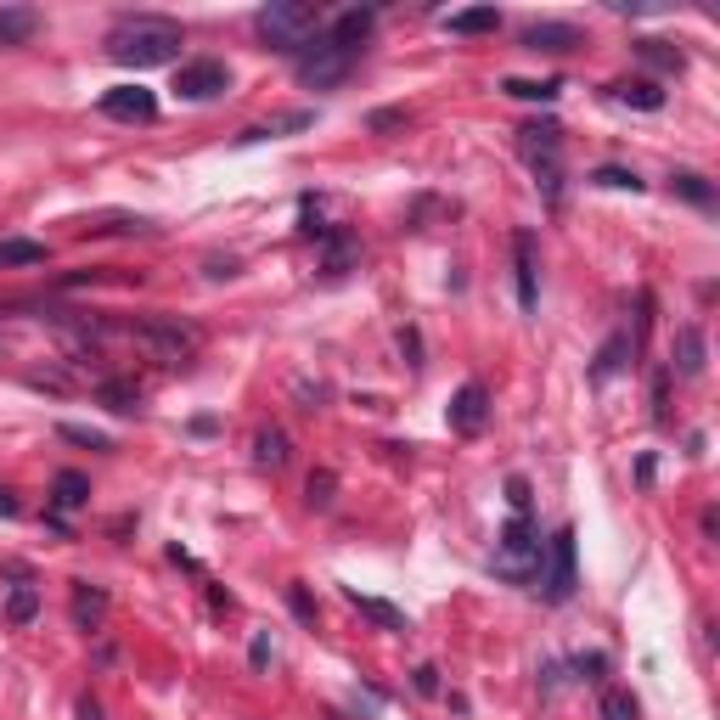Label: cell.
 <instances>
[{
	"instance_id": "17",
	"label": "cell",
	"mask_w": 720,
	"mask_h": 720,
	"mask_svg": "<svg viewBox=\"0 0 720 720\" xmlns=\"http://www.w3.org/2000/svg\"><path fill=\"white\" fill-rule=\"evenodd\" d=\"M445 28H451V34H496V28H501V12H496V7H462V12L445 18Z\"/></svg>"
},
{
	"instance_id": "24",
	"label": "cell",
	"mask_w": 720,
	"mask_h": 720,
	"mask_svg": "<svg viewBox=\"0 0 720 720\" xmlns=\"http://www.w3.org/2000/svg\"><path fill=\"white\" fill-rule=\"evenodd\" d=\"M501 91L518 96V102H557V79H501Z\"/></svg>"
},
{
	"instance_id": "22",
	"label": "cell",
	"mask_w": 720,
	"mask_h": 720,
	"mask_svg": "<svg viewBox=\"0 0 720 720\" xmlns=\"http://www.w3.org/2000/svg\"><path fill=\"white\" fill-rule=\"evenodd\" d=\"M349 603L367 614L372 625H383V630H411V619L399 614V608H388V603H378V596H360V591H349Z\"/></svg>"
},
{
	"instance_id": "18",
	"label": "cell",
	"mask_w": 720,
	"mask_h": 720,
	"mask_svg": "<svg viewBox=\"0 0 720 720\" xmlns=\"http://www.w3.org/2000/svg\"><path fill=\"white\" fill-rule=\"evenodd\" d=\"M675 372H682V378H698V372H704V333H698V327L675 333Z\"/></svg>"
},
{
	"instance_id": "13",
	"label": "cell",
	"mask_w": 720,
	"mask_h": 720,
	"mask_svg": "<svg viewBox=\"0 0 720 720\" xmlns=\"http://www.w3.org/2000/svg\"><path fill=\"white\" fill-rule=\"evenodd\" d=\"M580 46V28L569 23H535L524 28V51H574Z\"/></svg>"
},
{
	"instance_id": "25",
	"label": "cell",
	"mask_w": 720,
	"mask_h": 720,
	"mask_svg": "<svg viewBox=\"0 0 720 720\" xmlns=\"http://www.w3.org/2000/svg\"><path fill=\"white\" fill-rule=\"evenodd\" d=\"M34 614H39V591H34V580H18L12 596H7V619H12V625H28Z\"/></svg>"
},
{
	"instance_id": "6",
	"label": "cell",
	"mask_w": 720,
	"mask_h": 720,
	"mask_svg": "<svg viewBox=\"0 0 720 720\" xmlns=\"http://www.w3.org/2000/svg\"><path fill=\"white\" fill-rule=\"evenodd\" d=\"M136 344H147L158 360H191L197 349H204V327L181 322V315H147V322L130 327Z\"/></svg>"
},
{
	"instance_id": "38",
	"label": "cell",
	"mask_w": 720,
	"mask_h": 720,
	"mask_svg": "<svg viewBox=\"0 0 720 720\" xmlns=\"http://www.w3.org/2000/svg\"><path fill=\"white\" fill-rule=\"evenodd\" d=\"M417 693H439V670H433V664L417 670Z\"/></svg>"
},
{
	"instance_id": "23",
	"label": "cell",
	"mask_w": 720,
	"mask_h": 720,
	"mask_svg": "<svg viewBox=\"0 0 720 720\" xmlns=\"http://www.w3.org/2000/svg\"><path fill=\"white\" fill-rule=\"evenodd\" d=\"M254 462L270 467V473H276V467H288V433H282V428H265V433L254 439Z\"/></svg>"
},
{
	"instance_id": "32",
	"label": "cell",
	"mask_w": 720,
	"mask_h": 720,
	"mask_svg": "<svg viewBox=\"0 0 720 720\" xmlns=\"http://www.w3.org/2000/svg\"><path fill=\"white\" fill-rule=\"evenodd\" d=\"M596 186H614V191H642V181H636V170H619V164H603V170H591Z\"/></svg>"
},
{
	"instance_id": "34",
	"label": "cell",
	"mask_w": 720,
	"mask_h": 720,
	"mask_svg": "<svg viewBox=\"0 0 720 720\" xmlns=\"http://www.w3.org/2000/svg\"><path fill=\"white\" fill-rule=\"evenodd\" d=\"M333 490H338V478H333V473H310V507H315V512H327V507H333Z\"/></svg>"
},
{
	"instance_id": "27",
	"label": "cell",
	"mask_w": 720,
	"mask_h": 720,
	"mask_svg": "<svg viewBox=\"0 0 720 720\" xmlns=\"http://www.w3.org/2000/svg\"><path fill=\"white\" fill-rule=\"evenodd\" d=\"M670 191H675V197H687V204H698V209H709V204H715L709 181H704V175H693V170H675V175H670Z\"/></svg>"
},
{
	"instance_id": "8",
	"label": "cell",
	"mask_w": 720,
	"mask_h": 720,
	"mask_svg": "<svg viewBox=\"0 0 720 720\" xmlns=\"http://www.w3.org/2000/svg\"><path fill=\"white\" fill-rule=\"evenodd\" d=\"M231 91V68L220 57H191L175 68V96L181 102H214Z\"/></svg>"
},
{
	"instance_id": "30",
	"label": "cell",
	"mask_w": 720,
	"mask_h": 720,
	"mask_svg": "<svg viewBox=\"0 0 720 720\" xmlns=\"http://www.w3.org/2000/svg\"><path fill=\"white\" fill-rule=\"evenodd\" d=\"M636 57L653 62V68H670V73H682V51H670L664 39H636Z\"/></svg>"
},
{
	"instance_id": "15",
	"label": "cell",
	"mask_w": 720,
	"mask_h": 720,
	"mask_svg": "<svg viewBox=\"0 0 720 720\" xmlns=\"http://www.w3.org/2000/svg\"><path fill=\"white\" fill-rule=\"evenodd\" d=\"M608 96L625 102V107H642V113H659V107H664V91L653 85V79H619Z\"/></svg>"
},
{
	"instance_id": "4",
	"label": "cell",
	"mask_w": 720,
	"mask_h": 720,
	"mask_svg": "<svg viewBox=\"0 0 720 720\" xmlns=\"http://www.w3.org/2000/svg\"><path fill=\"white\" fill-rule=\"evenodd\" d=\"M355 57H360V51L338 46V39H333V34L322 28V34H315L310 46H304V51L293 57V79H299L304 91H333V85H344V79H349Z\"/></svg>"
},
{
	"instance_id": "12",
	"label": "cell",
	"mask_w": 720,
	"mask_h": 720,
	"mask_svg": "<svg viewBox=\"0 0 720 720\" xmlns=\"http://www.w3.org/2000/svg\"><path fill=\"white\" fill-rule=\"evenodd\" d=\"M355 259H360V243H355L349 231H333V225H327V236H322V270H327V276H349Z\"/></svg>"
},
{
	"instance_id": "28",
	"label": "cell",
	"mask_w": 720,
	"mask_h": 720,
	"mask_svg": "<svg viewBox=\"0 0 720 720\" xmlns=\"http://www.w3.org/2000/svg\"><path fill=\"white\" fill-rule=\"evenodd\" d=\"M0 265H46V243H28V236H7V243H0Z\"/></svg>"
},
{
	"instance_id": "2",
	"label": "cell",
	"mask_w": 720,
	"mask_h": 720,
	"mask_svg": "<svg viewBox=\"0 0 720 720\" xmlns=\"http://www.w3.org/2000/svg\"><path fill=\"white\" fill-rule=\"evenodd\" d=\"M254 23H259V34H265L270 51H304L310 39L322 34V12L304 7V0H270Z\"/></svg>"
},
{
	"instance_id": "3",
	"label": "cell",
	"mask_w": 720,
	"mask_h": 720,
	"mask_svg": "<svg viewBox=\"0 0 720 720\" xmlns=\"http://www.w3.org/2000/svg\"><path fill=\"white\" fill-rule=\"evenodd\" d=\"M518 152H524V164L535 170V186L546 191V204L564 197V130L551 125H524L518 130Z\"/></svg>"
},
{
	"instance_id": "33",
	"label": "cell",
	"mask_w": 720,
	"mask_h": 720,
	"mask_svg": "<svg viewBox=\"0 0 720 720\" xmlns=\"http://www.w3.org/2000/svg\"><path fill=\"white\" fill-rule=\"evenodd\" d=\"M57 433L68 439V445H91V451H113V439H107V433H96V428H79V422H62Z\"/></svg>"
},
{
	"instance_id": "37",
	"label": "cell",
	"mask_w": 720,
	"mask_h": 720,
	"mask_svg": "<svg viewBox=\"0 0 720 720\" xmlns=\"http://www.w3.org/2000/svg\"><path fill=\"white\" fill-rule=\"evenodd\" d=\"M288 603H293V614H299V619H315V608H310V596H304V585H293V591H288Z\"/></svg>"
},
{
	"instance_id": "36",
	"label": "cell",
	"mask_w": 720,
	"mask_h": 720,
	"mask_svg": "<svg viewBox=\"0 0 720 720\" xmlns=\"http://www.w3.org/2000/svg\"><path fill=\"white\" fill-rule=\"evenodd\" d=\"M248 659H254V670H265V664H270V636H265V630L254 636V648H248Z\"/></svg>"
},
{
	"instance_id": "29",
	"label": "cell",
	"mask_w": 720,
	"mask_h": 720,
	"mask_svg": "<svg viewBox=\"0 0 720 720\" xmlns=\"http://www.w3.org/2000/svg\"><path fill=\"white\" fill-rule=\"evenodd\" d=\"M603 720H642V704H636V693H630V687H614V693L603 698Z\"/></svg>"
},
{
	"instance_id": "35",
	"label": "cell",
	"mask_w": 720,
	"mask_h": 720,
	"mask_svg": "<svg viewBox=\"0 0 720 720\" xmlns=\"http://www.w3.org/2000/svg\"><path fill=\"white\" fill-rule=\"evenodd\" d=\"M507 501H512V512H518V518L530 512V485H524V478H507Z\"/></svg>"
},
{
	"instance_id": "31",
	"label": "cell",
	"mask_w": 720,
	"mask_h": 720,
	"mask_svg": "<svg viewBox=\"0 0 720 720\" xmlns=\"http://www.w3.org/2000/svg\"><path fill=\"white\" fill-rule=\"evenodd\" d=\"M96 399H102V406H113V411H136L141 406V394L130 383H96Z\"/></svg>"
},
{
	"instance_id": "19",
	"label": "cell",
	"mask_w": 720,
	"mask_h": 720,
	"mask_svg": "<svg viewBox=\"0 0 720 720\" xmlns=\"http://www.w3.org/2000/svg\"><path fill=\"white\" fill-rule=\"evenodd\" d=\"M102 614H107V591L73 585V625H79V630H91V625H102Z\"/></svg>"
},
{
	"instance_id": "5",
	"label": "cell",
	"mask_w": 720,
	"mask_h": 720,
	"mask_svg": "<svg viewBox=\"0 0 720 720\" xmlns=\"http://www.w3.org/2000/svg\"><path fill=\"white\" fill-rule=\"evenodd\" d=\"M541 551H546V541L530 530V518H512V524L501 530V541H496V574L512 580V585L541 580Z\"/></svg>"
},
{
	"instance_id": "39",
	"label": "cell",
	"mask_w": 720,
	"mask_h": 720,
	"mask_svg": "<svg viewBox=\"0 0 720 720\" xmlns=\"http://www.w3.org/2000/svg\"><path fill=\"white\" fill-rule=\"evenodd\" d=\"M0 518H18V496L12 490H0Z\"/></svg>"
},
{
	"instance_id": "9",
	"label": "cell",
	"mask_w": 720,
	"mask_h": 720,
	"mask_svg": "<svg viewBox=\"0 0 720 720\" xmlns=\"http://www.w3.org/2000/svg\"><path fill=\"white\" fill-rule=\"evenodd\" d=\"M102 113L118 118V125H152V118H158V96L147 85H113L102 96Z\"/></svg>"
},
{
	"instance_id": "1",
	"label": "cell",
	"mask_w": 720,
	"mask_h": 720,
	"mask_svg": "<svg viewBox=\"0 0 720 720\" xmlns=\"http://www.w3.org/2000/svg\"><path fill=\"white\" fill-rule=\"evenodd\" d=\"M186 46L181 23L170 18H125L107 34V57L125 62V68H158V62H175Z\"/></svg>"
},
{
	"instance_id": "7",
	"label": "cell",
	"mask_w": 720,
	"mask_h": 720,
	"mask_svg": "<svg viewBox=\"0 0 720 720\" xmlns=\"http://www.w3.org/2000/svg\"><path fill=\"white\" fill-rule=\"evenodd\" d=\"M541 591L546 603H569L574 596V530H557L541 551Z\"/></svg>"
},
{
	"instance_id": "26",
	"label": "cell",
	"mask_w": 720,
	"mask_h": 720,
	"mask_svg": "<svg viewBox=\"0 0 720 720\" xmlns=\"http://www.w3.org/2000/svg\"><path fill=\"white\" fill-rule=\"evenodd\" d=\"M625 355H636V338L614 333V338L603 344V355H596V383H603V378H614V372L625 367Z\"/></svg>"
},
{
	"instance_id": "10",
	"label": "cell",
	"mask_w": 720,
	"mask_h": 720,
	"mask_svg": "<svg viewBox=\"0 0 720 720\" xmlns=\"http://www.w3.org/2000/svg\"><path fill=\"white\" fill-rule=\"evenodd\" d=\"M512 259H518V304H541V243L535 231H512Z\"/></svg>"
},
{
	"instance_id": "20",
	"label": "cell",
	"mask_w": 720,
	"mask_h": 720,
	"mask_svg": "<svg viewBox=\"0 0 720 720\" xmlns=\"http://www.w3.org/2000/svg\"><path fill=\"white\" fill-rule=\"evenodd\" d=\"M310 125H315V113H310V107H299V113H276L270 125L248 130L243 141H270V136H293V130H310Z\"/></svg>"
},
{
	"instance_id": "11",
	"label": "cell",
	"mask_w": 720,
	"mask_h": 720,
	"mask_svg": "<svg viewBox=\"0 0 720 720\" xmlns=\"http://www.w3.org/2000/svg\"><path fill=\"white\" fill-rule=\"evenodd\" d=\"M451 433H485V422H490V394H485V383H462L456 394H451Z\"/></svg>"
},
{
	"instance_id": "16",
	"label": "cell",
	"mask_w": 720,
	"mask_h": 720,
	"mask_svg": "<svg viewBox=\"0 0 720 720\" xmlns=\"http://www.w3.org/2000/svg\"><path fill=\"white\" fill-rule=\"evenodd\" d=\"M327 34L338 39V46L360 51V39L372 34V12H367V7H349V12H338V18H333V28H327Z\"/></svg>"
},
{
	"instance_id": "14",
	"label": "cell",
	"mask_w": 720,
	"mask_h": 720,
	"mask_svg": "<svg viewBox=\"0 0 720 720\" xmlns=\"http://www.w3.org/2000/svg\"><path fill=\"white\" fill-rule=\"evenodd\" d=\"M34 34H39L34 7H0V46H28Z\"/></svg>"
},
{
	"instance_id": "21",
	"label": "cell",
	"mask_w": 720,
	"mask_h": 720,
	"mask_svg": "<svg viewBox=\"0 0 720 720\" xmlns=\"http://www.w3.org/2000/svg\"><path fill=\"white\" fill-rule=\"evenodd\" d=\"M51 501H57L62 512L85 507V501H91V478H85V473H57V485H51Z\"/></svg>"
}]
</instances>
